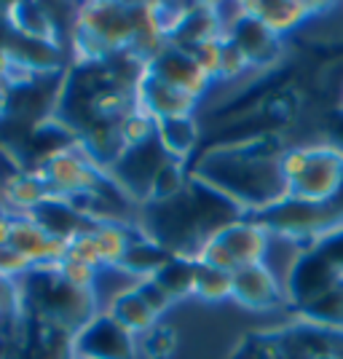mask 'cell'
Listing matches in <instances>:
<instances>
[{"label": "cell", "instance_id": "7402d4cb", "mask_svg": "<svg viewBox=\"0 0 343 359\" xmlns=\"http://www.w3.org/2000/svg\"><path fill=\"white\" fill-rule=\"evenodd\" d=\"M298 319L316 327L343 330V282L325 292L322 298L314 300L311 306H306L303 311H298Z\"/></svg>", "mask_w": 343, "mask_h": 359}, {"label": "cell", "instance_id": "4316f807", "mask_svg": "<svg viewBox=\"0 0 343 359\" xmlns=\"http://www.w3.org/2000/svg\"><path fill=\"white\" fill-rule=\"evenodd\" d=\"M225 35V32H223ZM223 35L215 38V41H207V43L196 46L194 51V60L196 65L207 73L209 81H220V60H223Z\"/></svg>", "mask_w": 343, "mask_h": 359}, {"label": "cell", "instance_id": "f546056e", "mask_svg": "<svg viewBox=\"0 0 343 359\" xmlns=\"http://www.w3.org/2000/svg\"><path fill=\"white\" fill-rule=\"evenodd\" d=\"M306 164H309V145H303V148H284L279 153V172H282L287 188L303 175Z\"/></svg>", "mask_w": 343, "mask_h": 359}, {"label": "cell", "instance_id": "e0dca14e", "mask_svg": "<svg viewBox=\"0 0 343 359\" xmlns=\"http://www.w3.org/2000/svg\"><path fill=\"white\" fill-rule=\"evenodd\" d=\"M107 314L119 322L121 327H126L132 335H145L156 327V319L159 316L148 309V303L140 298V292L132 287H123L119 292H113V300L107 306Z\"/></svg>", "mask_w": 343, "mask_h": 359}, {"label": "cell", "instance_id": "9a60e30c", "mask_svg": "<svg viewBox=\"0 0 343 359\" xmlns=\"http://www.w3.org/2000/svg\"><path fill=\"white\" fill-rule=\"evenodd\" d=\"M6 25L14 32L35 41L60 46V27L57 19L48 14V8L41 3H14L6 8Z\"/></svg>", "mask_w": 343, "mask_h": 359}, {"label": "cell", "instance_id": "4fadbf2b", "mask_svg": "<svg viewBox=\"0 0 343 359\" xmlns=\"http://www.w3.org/2000/svg\"><path fill=\"white\" fill-rule=\"evenodd\" d=\"M6 43H8V54L16 67L27 70V73H54L62 65V51L57 43H46V41H35V38H25L14 32L6 25Z\"/></svg>", "mask_w": 343, "mask_h": 359}, {"label": "cell", "instance_id": "ba28073f", "mask_svg": "<svg viewBox=\"0 0 343 359\" xmlns=\"http://www.w3.org/2000/svg\"><path fill=\"white\" fill-rule=\"evenodd\" d=\"M142 73L156 78V81H161L166 86H172V89L182 91V94H188V97H194V100H201L207 94L209 83H212L207 78V73L196 65L191 51L169 43L153 60L145 62V70Z\"/></svg>", "mask_w": 343, "mask_h": 359}, {"label": "cell", "instance_id": "2e32d148", "mask_svg": "<svg viewBox=\"0 0 343 359\" xmlns=\"http://www.w3.org/2000/svg\"><path fill=\"white\" fill-rule=\"evenodd\" d=\"M48 198L54 196L48 194L46 182L35 172H16L3 185V204L14 215H32Z\"/></svg>", "mask_w": 343, "mask_h": 359}, {"label": "cell", "instance_id": "74e56055", "mask_svg": "<svg viewBox=\"0 0 343 359\" xmlns=\"http://www.w3.org/2000/svg\"><path fill=\"white\" fill-rule=\"evenodd\" d=\"M0 316H3V314H0Z\"/></svg>", "mask_w": 343, "mask_h": 359}, {"label": "cell", "instance_id": "484cf974", "mask_svg": "<svg viewBox=\"0 0 343 359\" xmlns=\"http://www.w3.org/2000/svg\"><path fill=\"white\" fill-rule=\"evenodd\" d=\"M54 271L75 290H94V285H97V269L81 263V260H73V257H65L62 263L54 266Z\"/></svg>", "mask_w": 343, "mask_h": 359}, {"label": "cell", "instance_id": "603a6c76", "mask_svg": "<svg viewBox=\"0 0 343 359\" xmlns=\"http://www.w3.org/2000/svg\"><path fill=\"white\" fill-rule=\"evenodd\" d=\"M234 292V273L220 271L209 263L196 260V273H194V295L201 300H223L231 298Z\"/></svg>", "mask_w": 343, "mask_h": 359}, {"label": "cell", "instance_id": "8fae6325", "mask_svg": "<svg viewBox=\"0 0 343 359\" xmlns=\"http://www.w3.org/2000/svg\"><path fill=\"white\" fill-rule=\"evenodd\" d=\"M137 107L142 113H148L153 121H164V118H180V116H194V107L199 100L182 94V91L166 86L161 81L150 78L142 73L140 83H137Z\"/></svg>", "mask_w": 343, "mask_h": 359}, {"label": "cell", "instance_id": "1f68e13d", "mask_svg": "<svg viewBox=\"0 0 343 359\" xmlns=\"http://www.w3.org/2000/svg\"><path fill=\"white\" fill-rule=\"evenodd\" d=\"M35 269L30 260L25 257V255H19L16 250L11 247H0V279H25L30 271Z\"/></svg>", "mask_w": 343, "mask_h": 359}, {"label": "cell", "instance_id": "30bf717a", "mask_svg": "<svg viewBox=\"0 0 343 359\" xmlns=\"http://www.w3.org/2000/svg\"><path fill=\"white\" fill-rule=\"evenodd\" d=\"M231 298L239 300L247 309L266 311V309H276L279 303H284V285H279L276 273L266 263H255V266L234 271Z\"/></svg>", "mask_w": 343, "mask_h": 359}, {"label": "cell", "instance_id": "7a4b0ae2", "mask_svg": "<svg viewBox=\"0 0 343 359\" xmlns=\"http://www.w3.org/2000/svg\"><path fill=\"white\" fill-rule=\"evenodd\" d=\"M19 290H22V303L30 306L41 325L62 330L67 335H75L91 316L100 314L94 290L70 287L54 271V266L32 269L19 285Z\"/></svg>", "mask_w": 343, "mask_h": 359}, {"label": "cell", "instance_id": "44dd1931", "mask_svg": "<svg viewBox=\"0 0 343 359\" xmlns=\"http://www.w3.org/2000/svg\"><path fill=\"white\" fill-rule=\"evenodd\" d=\"M91 233H94V241H97L100 255H102V266H107V269H119L129 244L137 236H142V233H132L121 223H100Z\"/></svg>", "mask_w": 343, "mask_h": 359}, {"label": "cell", "instance_id": "d4e9b609", "mask_svg": "<svg viewBox=\"0 0 343 359\" xmlns=\"http://www.w3.org/2000/svg\"><path fill=\"white\" fill-rule=\"evenodd\" d=\"M119 137L123 148H140L150 140H156V121L140 107H135L119 121Z\"/></svg>", "mask_w": 343, "mask_h": 359}, {"label": "cell", "instance_id": "52a82bcc", "mask_svg": "<svg viewBox=\"0 0 343 359\" xmlns=\"http://www.w3.org/2000/svg\"><path fill=\"white\" fill-rule=\"evenodd\" d=\"M343 182V148L338 145H309V164L287 194L309 198V201H330Z\"/></svg>", "mask_w": 343, "mask_h": 359}, {"label": "cell", "instance_id": "d6a6232c", "mask_svg": "<svg viewBox=\"0 0 343 359\" xmlns=\"http://www.w3.org/2000/svg\"><path fill=\"white\" fill-rule=\"evenodd\" d=\"M250 70V62L244 60V54H241L239 48L234 46V41L223 35V60H220V81L225 78H239L241 73H247Z\"/></svg>", "mask_w": 343, "mask_h": 359}, {"label": "cell", "instance_id": "5bb4252c", "mask_svg": "<svg viewBox=\"0 0 343 359\" xmlns=\"http://www.w3.org/2000/svg\"><path fill=\"white\" fill-rule=\"evenodd\" d=\"M241 6L247 14L260 19L276 35L295 30L316 11L314 3H300V0H257V3H241Z\"/></svg>", "mask_w": 343, "mask_h": 359}, {"label": "cell", "instance_id": "277c9868", "mask_svg": "<svg viewBox=\"0 0 343 359\" xmlns=\"http://www.w3.org/2000/svg\"><path fill=\"white\" fill-rule=\"evenodd\" d=\"M266 250H269V233L257 223H253L250 217H239L234 223L217 228L199 247L196 260L234 273V271L244 269V266L263 263Z\"/></svg>", "mask_w": 343, "mask_h": 359}, {"label": "cell", "instance_id": "ffe728a7", "mask_svg": "<svg viewBox=\"0 0 343 359\" xmlns=\"http://www.w3.org/2000/svg\"><path fill=\"white\" fill-rule=\"evenodd\" d=\"M194 273H196V257L172 255L164 266L153 273V279L172 295V300H177L194 295Z\"/></svg>", "mask_w": 343, "mask_h": 359}, {"label": "cell", "instance_id": "ac0fdd59", "mask_svg": "<svg viewBox=\"0 0 343 359\" xmlns=\"http://www.w3.org/2000/svg\"><path fill=\"white\" fill-rule=\"evenodd\" d=\"M156 140L169 158L185 164V158L199 145V126H196L194 116L156 121Z\"/></svg>", "mask_w": 343, "mask_h": 359}, {"label": "cell", "instance_id": "83f0119b", "mask_svg": "<svg viewBox=\"0 0 343 359\" xmlns=\"http://www.w3.org/2000/svg\"><path fill=\"white\" fill-rule=\"evenodd\" d=\"M177 346V335L172 327H153L150 332H145L142 338V351L148 354L150 359H166Z\"/></svg>", "mask_w": 343, "mask_h": 359}, {"label": "cell", "instance_id": "8d00e7d4", "mask_svg": "<svg viewBox=\"0 0 343 359\" xmlns=\"http://www.w3.org/2000/svg\"><path fill=\"white\" fill-rule=\"evenodd\" d=\"M330 204H332V207H335V210L343 215V182H341V188H338V194L330 198Z\"/></svg>", "mask_w": 343, "mask_h": 359}, {"label": "cell", "instance_id": "d590c367", "mask_svg": "<svg viewBox=\"0 0 343 359\" xmlns=\"http://www.w3.org/2000/svg\"><path fill=\"white\" fill-rule=\"evenodd\" d=\"M8 105H11V86L0 78V116L8 110Z\"/></svg>", "mask_w": 343, "mask_h": 359}, {"label": "cell", "instance_id": "9c48e42d", "mask_svg": "<svg viewBox=\"0 0 343 359\" xmlns=\"http://www.w3.org/2000/svg\"><path fill=\"white\" fill-rule=\"evenodd\" d=\"M225 35L244 54L250 67H269L282 57V35H276L260 19L247 14L244 6H239L236 16L225 19Z\"/></svg>", "mask_w": 343, "mask_h": 359}, {"label": "cell", "instance_id": "f1b7e54d", "mask_svg": "<svg viewBox=\"0 0 343 359\" xmlns=\"http://www.w3.org/2000/svg\"><path fill=\"white\" fill-rule=\"evenodd\" d=\"M135 290L140 292V298L148 303V309L156 316H161L166 311V309H169V306L175 303V300H172V295H169V292H166L164 287L159 285V282H156L153 276H142V279H137V282H135Z\"/></svg>", "mask_w": 343, "mask_h": 359}, {"label": "cell", "instance_id": "5b68a950", "mask_svg": "<svg viewBox=\"0 0 343 359\" xmlns=\"http://www.w3.org/2000/svg\"><path fill=\"white\" fill-rule=\"evenodd\" d=\"M343 282V273L322 252H316L311 244L306 250H300L287 271V282H284V300L295 309V314L303 311L306 306H311L316 298H322L332 287Z\"/></svg>", "mask_w": 343, "mask_h": 359}, {"label": "cell", "instance_id": "6da1fadb", "mask_svg": "<svg viewBox=\"0 0 343 359\" xmlns=\"http://www.w3.org/2000/svg\"><path fill=\"white\" fill-rule=\"evenodd\" d=\"M279 153L257 150L255 145L212 148L196 161L191 177L228 198L247 217L287 196V182L279 172Z\"/></svg>", "mask_w": 343, "mask_h": 359}, {"label": "cell", "instance_id": "8992f818", "mask_svg": "<svg viewBox=\"0 0 343 359\" xmlns=\"http://www.w3.org/2000/svg\"><path fill=\"white\" fill-rule=\"evenodd\" d=\"M73 359H135L137 341L107 311L91 316L70 341Z\"/></svg>", "mask_w": 343, "mask_h": 359}, {"label": "cell", "instance_id": "4dcf8cb0", "mask_svg": "<svg viewBox=\"0 0 343 359\" xmlns=\"http://www.w3.org/2000/svg\"><path fill=\"white\" fill-rule=\"evenodd\" d=\"M67 257L73 260H81L86 266H94V269H102V255H100V247L94 241V233H78L70 239V250H67Z\"/></svg>", "mask_w": 343, "mask_h": 359}, {"label": "cell", "instance_id": "3957f363", "mask_svg": "<svg viewBox=\"0 0 343 359\" xmlns=\"http://www.w3.org/2000/svg\"><path fill=\"white\" fill-rule=\"evenodd\" d=\"M247 217L260 225L269 236L306 241V244H314L332 228L343 225V215L330 201H309L290 194Z\"/></svg>", "mask_w": 343, "mask_h": 359}, {"label": "cell", "instance_id": "cb8c5ba5", "mask_svg": "<svg viewBox=\"0 0 343 359\" xmlns=\"http://www.w3.org/2000/svg\"><path fill=\"white\" fill-rule=\"evenodd\" d=\"M182 166L185 164L175 161V158H166L164 164L159 166V172L153 177V185H150V201L164 204V201H172V198L185 194L191 177H185V169Z\"/></svg>", "mask_w": 343, "mask_h": 359}, {"label": "cell", "instance_id": "d6986e66", "mask_svg": "<svg viewBox=\"0 0 343 359\" xmlns=\"http://www.w3.org/2000/svg\"><path fill=\"white\" fill-rule=\"evenodd\" d=\"M169 257H172V252H169L166 247H161L156 239H150L148 233H142V236H137V239L129 244V250L123 255L119 269L123 271V273H132L137 282V279H142V276H153Z\"/></svg>", "mask_w": 343, "mask_h": 359}, {"label": "cell", "instance_id": "e575fe53", "mask_svg": "<svg viewBox=\"0 0 343 359\" xmlns=\"http://www.w3.org/2000/svg\"><path fill=\"white\" fill-rule=\"evenodd\" d=\"M11 217L14 212L6 204H0V247H8V233H11Z\"/></svg>", "mask_w": 343, "mask_h": 359}, {"label": "cell", "instance_id": "7c38bea8", "mask_svg": "<svg viewBox=\"0 0 343 359\" xmlns=\"http://www.w3.org/2000/svg\"><path fill=\"white\" fill-rule=\"evenodd\" d=\"M225 32V19L217 14V6L212 3H191L188 14L182 16L177 30L169 35V46H177L185 51H194L196 46L215 41Z\"/></svg>", "mask_w": 343, "mask_h": 359}, {"label": "cell", "instance_id": "836d02e7", "mask_svg": "<svg viewBox=\"0 0 343 359\" xmlns=\"http://www.w3.org/2000/svg\"><path fill=\"white\" fill-rule=\"evenodd\" d=\"M311 247L316 250V252L325 255L330 263H332V266L343 273V225L332 228V231H330V233H325L322 239L314 241Z\"/></svg>", "mask_w": 343, "mask_h": 359}]
</instances>
